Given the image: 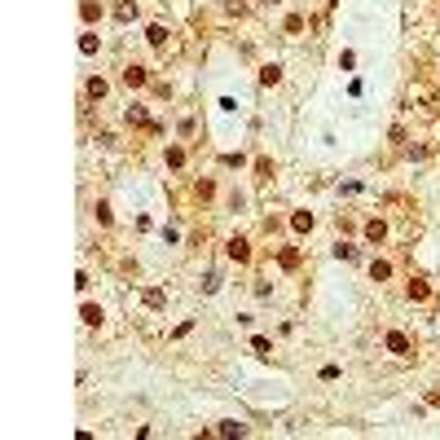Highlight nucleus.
<instances>
[{
	"label": "nucleus",
	"mask_w": 440,
	"mask_h": 440,
	"mask_svg": "<svg viewBox=\"0 0 440 440\" xmlns=\"http://www.w3.org/2000/svg\"><path fill=\"white\" fill-rule=\"evenodd\" d=\"M365 238H370V242H379V238H383V220H374L370 229H365Z\"/></svg>",
	"instance_id": "nucleus-9"
},
{
	"label": "nucleus",
	"mask_w": 440,
	"mask_h": 440,
	"mask_svg": "<svg viewBox=\"0 0 440 440\" xmlns=\"http://www.w3.org/2000/svg\"><path fill=\"white\" fill-rule=\"evenodd\" d=\"M123 84H128V88H141L145 84V66H128V71H123Z\"/></svg>",
	"instance_id": "nucleus-3"
},
{
	"label": "nucleus",
	"mask_w": 440,
	"mask_h": 440,
	"mask_svg": "<svg viewBox=\"0 0 440 440\" xmlns=\"http://www.w3.org/2000/svg\"><path fill=\"white\" fill-rule=\"evenodd\" d=\"M84 321H88V326H97V321H101V308H93V304H84Z\"/></svg>",
	"instance_id": "nucleus-7"
},
{
	"label": "nucleus",
	"mask_w": 440,
	"mask_h": 440,
	"mask_svg": "<svg viewBox=\"0 0 440 440\" xmlns=\"http://www.w3.org/2000/svg\"><path fill=\"white\" fill-rule=\"evenodd\" d=\"M260 79H264V84H277V79H282V71H277V66H264Z\"/></svg>",
	"instance_id": "nucleus-8"
},
{
	"label": "nucleus",
	"mask_w": 440,
	"mask_h": 440,
	"mask_svg": "<svg viewBox=\"0 0 440 440\" xmlns=\"http://www.w3.org/2000/svg\"><path fill=\"white\" fill-rule=\"evenodd\" d=\"M370 273H374V282H383V277L392 273V264H387V260H374V264H370Z\"/></svg>",
	"instance_id": "nucleus-4"
},
{
	"label": "nucleus",
	"mask_w": 440,
	"mask_h": 440,
	"mask_svg": "<svg viewBox=\"0 0 440 440\" xmlns=\"http://www.w3.org/2000/svg\"><path fill=\"white\" fill-rule=\"evenodd\" d=\"M409 299H427V282H409Z\"/></svg>",
	"instance_id": "nucleus-6"
},
{
	"label": "nucleus",
	"mask_w": 440,
	"mask_h": 440,
	"mask_svg": "<svg viewBox=\"0 0 440 440\" xmlns=\"http://www.w3.org/2000/svg\"><path fill=\"white\" fill-rule=\"evenodd\" d=\"M229 260H251V242L247 238H229Z\"/></svg>",
	"instance_id": "nucleus-1"
},
{
	"label": "nucleus",
	"mask_w": 440,
	"mask_h": 440,
	"mask_svg": "<svg viewBox=\"0 0 440 440\" xmlns=\"http://www.w3.org/2000/svg\"><path fill=\"white\" fill-rule=\"evenodd\" d=\"M387 348H392L396 357H405V352H409V339L401 335V330H392V335H387Z\"/></svg>",
	"instance_id": "nucleus-2"
},
{
	"label": "nucleus",
	"mask_w": 440,
	"mask_h": 440,
	"mask_svg": "<svg viewBox=\"0 0 440 440\" xmlns=\"http://www.w3.org/2000/svg\"><path fill=\"white\" fill-rule=\"evenodd\" d=\"M291 225L304 233V229H313V216H308V211H295V216H291Z\"/></svg>",
	"instance_id": "nucleus-5"
},
{
	"label": "nucleus",
	"mask_w": 440,
	"mask_h": 440,
	"mask_svg": "<svg viewBox=\"0 0 440 440\" xmlns=\"http://www.w3.org/2000/svg\"><path fill=\"white\" fill-rule=\"evenodd\" d=\"M84 18L93 22V18H101V5H93V0H84Z\"/></svg>",
	"instance_id": "nucleus-10"
}]
</instances>
